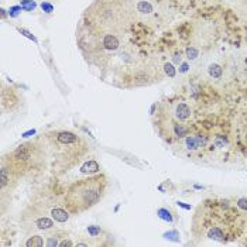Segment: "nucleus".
I'll return each mask as SVG.
<instances>
[{
  "label": "nucleus",
  "instance_id": "1",
  "mask_svg": "<svg viewBox=\"0 0 247 247\" xmlns=\"http://www.w3.org/2000/svg\"><path fill=\"white\" fill-rule=\"evenodd\" d=\"M148 2L95 0L76 27V42L85 61L119 86H140L154 78L158 61L151 55L146 14Z\"/></svg>",
  "mask_w": 247,
  "mask_h": 247
},
{
  "label": "nucleus",
  "instance_id": "2",
  "mask_svg": "<svg viewBox=\"0 0 247 247\" xmlns=\"http://www.w3.org/2000/svg\"><path fill=\"white\" fill-rule=\"evenodd\" d=\"M41 139L45 143L44 147H48L45 148L48 161H55L54 171L59 174L75 167L89 150L86 140L73 131H48Z\"/></svg>",
  "mask_w": 247,
  "mask_h": 247
},
{
  "label": "nucleus",
  "instance_id": "3",
  "mask_svg": "<svg viewBox=\"0 0 247 247\" xmlns=\"http://www.w3.org/2000/svg\"><path fill=\"white\" fill-rule=\"evenodd\" d=\"M109 189V179L104 174L88 177L76 181L66 191L64 206L71 215H79L96 206Z\"/></svg>",
  "mask_w": 247,
  "mask_h": 247
},
{
  "label": "nucleus",
  "instance_id": "4",
  "mask_svg": "<svg viewBox=\"0 0 247 247\" xmlns=\"http://www.w3.org/2000/svg\"><path fill=\"white\" fill-rule=\"evenodd\" d=\"M189 116H191V109H189L185 103L178 104L177 106V117L179 119V120H185V119H188Z\"/></svg>",
  "mask_w": 247,
  "mask_h": 247
},
{
  "label": "nucleus",
  "instance_id": "5",
  "mask_svg": "<svg viewBox=\"0 0 247 247\" xmlns=\"http://www.w3.org/2000/svg\"><path fill=\"white\" fill-rule=\"evenodd\" d=\"M44 240H42V237H40V236H33V237H30V240L25 243V246H28V247H41V246H44Z\"/></svg>",
  "mask_w": 247,
  "mask_h": 247
},
{
  "label": "nucleus",
  "instance_id": "6",
  "mask_svg": "<svg viewBox=\"0 0 247 247\" xmlns=\"http://www.w3.org/2000/svg\"><path fill=\"white\" fill-rule=\"evenodd\" d=\"M209 72H210V75H212L213 78H219L220 75H222V69H220L219 65H210Z\"/></svg>",
  "mask_w": 247,
  "mask_h": 247
},
{
  "label": "nucleus",
  "instance_id": "7",
  "mask_svg": "<svg viewBox=\"0 0 247 247\" xmlns=\"http://www.w3.org/2000/svg\"><path fill=\"white\" fill-rule=\"evenodd\" d=\"M186 143H188L189 148H196V147L199 146V141H198V139H195V137H189V139L186 140Z\"/></svg>",
  "mask_w": 247,
  "mask_h": 247
},
{
  "label": "nucleus",
  "instance_id": "8",
  "mask_svg": "<svg viewBox=\"0 0 247 247\" xmlns=\"http://www.w3.org/2000/svg\"><path fill=\"white\" fill-rule=\"evenodd\" d=\"M165 72H167V73H170V76H174V68H172V65H168V64H167V65H165Z\"/></svg>",
  "mask_w": 247,
  "mask_h": 247
},
{
  "label": "nucleus",
  "instance_id": "9",
  "mask_svg": "<svg viewBox=\"0 0 247 247\" xmlns=\"http://www.w3.org/2000/svg\"><path fill=\"white\" fill-rule=\"evenodd\" d=\"M186 52H188L189 58H196V55H198V51H196V49H194V48H189Z\"/></svg>",
  "mask_w": 247,
  "mask_h": 247
},
{
  "label": "nucleus",
  "instance_id": "10",
  "mask_svg": "<svg viewBox=\"0 0 247 247\" xmlns=\"http://www.w3.org/2000/svg\"><path fill=\"white\" fill-rule=\"evenodd\" d=\"M237 205L240 206V208H243V209H247V199H240Z\"/></svg>",
  "mask_w": 247,
  "mask_h": 247
}]
</instances>
